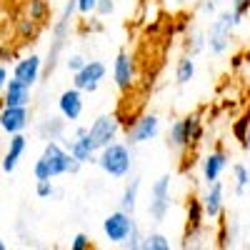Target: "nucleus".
Wrapping results in <instances>:
<instances>
[{
    "label": "nucleus",
    "mask_w": 250,
    "mask_h": 250,
    "mask_svg": "<svg viewBox=\"0 0 250 250\" xmlns=\"http://www.w3.org/2000/svg\"><path fill=\"white\" fill-rule=\"evenodd\" d=\"M98 168L115 178V180H123V178H128L133 173V163H135V155H133V145L130 143H118L113 140L110 145H105V148H100L98 150Z\"/></svg>",
    "instance_id": "nucleus-1"
},
{
    "label": "nucleus",
    "mask_w": 250,
    "mask_h": 250,
    "mask_svg": "<svg viewBox=\"0 0 250 250\" xmlns=\"http://www.w3.org/2000/svg\"><path fill=\"white\" fill-rule=\"evenodd\" d=\"M238 28V20L233 15V10H223L215 15V20L210 23V30L205 35V43H208V50L213 55H223L228 48H230V35L233 30Z\"/></svg>",
    "instance_id": "nucleus-2"
},
{
    "label": "nucleus",
    "mask_w": 250,
    "mask_h": 250,
    "mask_svg": "<svg viewBox=\"0 0 250 250\" xmlns=\"http://www.w3.org/2000/svg\"><path fill=\"white\" fill-rule=\"evenodd\" d=\"M205 208H203V200L190 193L185 198V233H183V248H190L195 245L203 233H205Z\"/></svg>",
    "instance_id": "nucleus-3"
},
{
    "label": "nucleus",
    "mask_w": 250,
    "mask_h": 250,
    "mask_svg": "<svg viewBox=\"0 0 250 250\" xmlns=\"http://www.w3.org/2000/svg\"><path fill=\"white\" fill-rule=\"evenodd\" d=\"M170 188H173V178L165 173L160 175L153 185H150V200H148V215L153 223H165V218H168L170 213Z\"/></svg>",
    "instance_id": "nucleus-4"
},
{
    "label": "nucleus",
    "mask_w": 250,
    "mask_h": 250,
    "mask_svg": "<svg viewBox=\"0 0 250 250\" xmlns=\"http://www.w3.org/2000/svg\"><path fill=\"white\" fill-rule=\"evenodd\" d=\"M135 218L133 213H125L123 208H118V210H113L105 220H103V235H105V240L110 245H125V240H128L135 230Z\"/></svg>",
    "instance_id": "nucleus-5"
},
{
    "label": "nucleus",
    "mask_w": 250,
    "mask_h": 250,
    "mask_svg": "<svg viewBox=\"0 0 250 250\" xmlns=\"http://www.w3.org/2000/svg\"><path fill=\"white\" fill-rule=\"evenodd\" d=\"M43 158H45V163L50 165L53 178H58V175H68V173L75 175V173L83 168V163L75 160V158L70 155V150H68V148H62L58 140H48V143H45Z\"/></svg>",
    "instance_id": "nucleus-6"
},
{
    "label": "nucleus",
    "mask_w": 250,
    "mask_h": 250,
    "mask_svg": "<svg viewBox=\"0 0 250 250\" xmlns=\"http://www.w3.org/2000/svg\"><path fill=\"white\" fill-rule=\"evenodd\" d=\"M125 133H128V143L130 145L150 143V140H155L160 135V118L155 113H145L138 120H133L128 128H125Z\"/></svg>",
    "instance_id": "nucleus-7"
},
{
    "label": "nucleus",
    "mask_w": 250,
    "mask_h": 250,
    "mask_svg": "<svg viewBox=\"0 0 250 250\" xmlns=\"http://www.w3.org/2000/svg\"><path fill=\"white\" fill-rule=\"evenodd\" d=\"M108 68L103 60H88L78 73H73V85L80 88L83 93H95L100 88V83L105 80Z\"/></svg>",
    "instance_id": "nucleus-8"
},
{
    "label": "nucleus",
    "mask_w": 250,
    "mask_h": 250,
    "mask_svg": "<svg viewBox=\"0 0 250 250\" xmlns=\"http://www.w3.org/2000/svg\"><path fill=\"white\" fill-rule=\"evenodd\" d=\"M135 78H138V70H135V60L128 50H120L113 60V83L120 93H128L133 85H135Z\"/></svg>",
    "instance_id": "nucleus-9"
},
{
    "label": "nucleus",
    "mask_w": 250,
    "mask_h": 250,
    "mask_svg": "<svg viewBox=\"0 0 250 250\" xmlns=\"http://www.w3.org/2000/svg\"><path fill=\"white\" fill-rule=\"evenodd\" d=\"M118 133H120V120L118 115H100L93 120V125L88 128V135L90 140L95 143V148H105L113 140H118Z\"/></svg>",
    "instance_id": "nucleus-10"
},
{
    "label": "nucleus",
    "mask_w": 250,
    "mask_h": 250,
    "mask_svg": "<svg viewBox=\"0 0 250 250\" xmlns=\"http://www.w3.org/2000/svg\"><path fill=\"white\" fill-rule=\"evenodd\" d=\"M30 125V110L28 105H0V130L15 135V133H25Z\"/></svg>",
    "instance_id": "nucleus-11"
},
{
    "label": "nucleus",
    "mask_w": 250,
    "mask_h": 250,
    "mask_svg": "<svg viewBox=\"0 0 250 250\" xmlns=\"http://www.w3.org/2000/svg\"><path fill=\"white\" fill-rule=\"evenodd\" d=\"M83 110H85V100H83V90L80 88L73 85V88L60 93V98H58V113L65 118L68 123L80 120Z\"/></svg>",
    "instance_id": "nucleus-12"
},
{
    "label": "nucleus",
    "mask_w": 250,
    "mask_h": 250,
    "mask_svg": "<svg viewBox=\"0 0 250 250\" xmlns=\"http://www.w3.org/2000/svg\"><path fill=\"white\" fill-rule=\"evenodd\" d=\"M40 75H43V58L35 55V53L20 58L13 65V78H18L20 83H25L28 88L35 85V83L40 80Z\"/></svg>",
    "instance_id": "nucleus-13"
},
{
    "label": "nucleus",
    "mask_w": 250,
    "mask_h": 250,
    "mask_svg": "<svg viewBox=\"0 0 250 250\" xmlns=\"http://www.w3.org/2000/svg\"><path fill=\"white\" fill-rule=\"evenodd\" d=\"M228 153L223 150V148H215V150H210L205 158H203V165H200V175H203V180H205V185H210V183H215V180H220V175L225 173V168H228Z\"/></svg>",
    "instance_id": "nucleus-14"
},
{
    "label": "nucleus",
    "mask_w": 250,
    "mask_h": 250,
    "mask_svg": "<svg viewBox=\"0 0 250 250\" xmlns=\"http://www.w3.org/2000/svg\"><path fill=\"white\" fill-rule=\"evenodd\" d=\"M200 200H203V208H205V215L210 218V220H218L225 213V190H223V183L220 180L210 183Z\"/></svg>",
    "instance_id": "nucleus-15"
},
{
    "label": "nucleus",
    "mask_w": 250,
    "mask_h": 250,
    "mask_svg": "<svg viewBox=\"0 0 250 250\" xmlns=\"http://www.w3.org/2000/svg\"><path fill=\"white\" fill-rule=\"evenodd\" d=\"M25 150H28V138H25L23 133H15V135H10L8 153L3 155V160H0V168H3V173H8V175H10V173L18 168L20 158L25 155Z\"/></svg>",
    "instance_id": "nucleus-16"
},
{
    "label": "nucleus",
    "mask_w": 250,
    "mask_h": 250,
    "mask_svg": "<svg viewBox=\"0 0 250 250\" xmlns=\"http://www.w3.org/2000/svg\"><path fill=\"white\" fill-rule=\"evenodd\" d=\"M30 90L25 83H20L18 78H10L8 85L3 90V100H0V105H30Z\"/></svg>",
    "instance_id": "nucleus-17"
},
{
    "label": "nucleus",
    "mask_w": 250,
    "mask_h": 250,
    "mask_svg": "<svg viewBox=\"0 0 250 250\" xmlns=\"http://www.w3.org/2000/svg\"><path fill=\"white\" fill-rule=\"evenodd\" d=\"M68 150H70V155H73L75 160H80L83 165L95 163V158H98V148H95V143L90 140V135L68 140Z\"/></svg>",
    "instance_id": "nucleus-18"
},
{
    "label": "nucleus",
    "mask_w": 250,
    "mask_h": 250,
    "mask_svg": "<svg viewBox=\"0 0 250 250\" xmlns=\"http://www.w3.org/2000/svg\"><path fill=\"white\" fill-rule=\"evenodd\" d=\"M35 130L43 140H62V135H65V118L62 115H48L38 123Z\"/></svg>",
    "instance_id": "nucleus-19"
},
{
    "label": "nucleus",
    "mask_w": 250,
    "mask_h": 250,
    "mask_svg": "<svg viewBox=\"0 0 250 250\" xmlns=\"http://www.w3.org/2000/svg\"><path fill=\"white\" fill-rule=\"evenodd\" d=\"M23 13H25L30 20H35L38 25H45V23H50L53 8H50V0H25Z\"/></svg>",
    "instance_id": "nucleus-20"
},
{
    "label": "nucleus",
    "mask_w": 250,
    "mask_h": 250,
    "mask_svg": "<svg viewBox=\"0 0 250 250\" xmlns=\"http://www.w3.org/2000/svg\"><path fill=\"white\" fill-rule=\"evenodd\" d=\"M168 148L175 150V153L190 150V145H188V133H185V123H183V118L175 120V123L170 125V130H168Z\"/></svg>",
    "instance_id": "nucleus-21"
},
{
    "label": "nucleus",
    "mask_w": 250,
    "mask_h": 250,
    "mask_svg": "<svg viewBox=\"0 0 250 250\" xmlns=\"http://www.w3.org/2000/svg\"><path fill=\"white\" fill-rule=\"evenodd\" d=\"M185 123V133H188V145H190V150L195 148V145H200L203 135H205V128H203V120L198 113H190V115H185L183 118Z\"/></svg>",
    "instance_id": "nucleus-22"
},
{
    "label": "nucleus",
    "mask_w": 250,
    "mask_h": 250,
    "mask_svg": "<svg viewBox=\"0 0 250 250\" xmlns=\"http://www.w3.org/2000/svg\"><path fill=\"white\" fill-rule=\"evenodd\" d=\"M138 195H140V178H130V183L125 185L123 193H120V208L125 213H135Z\"/></svg>",
    "instance_id": "nucleus-23"
},
{
    "label": "nucleus",
    "mask_w": 250,
    "mask_h": 250,
    "mask_svg": "<svg viewBox=\"0 0 250 250\" xmlns=\"http://www.w3.org/2000/svg\"><path fill=\"white\" fill-rule=\"evenodd\" d=\"M38 33H40V25L35 23V20H30L28 15H23V18H18V20H15V35H18L20 43L35 40V38H38Z\"/></svg>",
    "instance_id": "nucleus-24"
},
{
    "label": "nucleus",
    "mask_w": 250,
    "mask_h": 250,
    "mask_svg": "<svg viewBox=\"0 0 250 250\" xmlns=\"http://www.w3.org/2000/svg\"><path fill=\"white\" fill-rule=\"evenodd\" d=\"M195 78V58L193 55H185L178 60V65H175V83L178 85H188Z\"/></svg>",
    "instance_id": "nucleus-25"
},
{
    "label": "nucleus",
    "mask_w": 250,
    "mask_h": 250,
    "mask_svg": "<svg viewBox=\"0 0 250 250\" xmlns=\"http://www.w3.org/2000/svg\"><path fill=\"white\" fill-rule=\"evenodd\" d=\"M233 183H235V195L243 198L245 190L250 188V165H245V163L233 165Z\"/></svg>",
    "instance_id": "nucleus-26"
},
{
    "label": "nucleus",
    "mask_w": 250,
    "mask_h": 250,
    "mask_svg": "<svg viewBox=\"0 0 250 250\" xmlns=\"http://www.w3.org/2000/svg\"><path fill=\"white\" fill-rule=\"evenodd\" d=\"M173 248V243H170V238L168 235H163V233H148L143 238V250H170Z\"/></svg>",
    "instance_id": "nucleus-27"
},
{
    "label": "nucleus",
    "mask_w": 250,
    "mask_h": 250,
    "mask_svg": "<svg viewBox=\"0 0 250 250\" xmlns=\"http://www.w3.org/2000/svg\"><path fill=\"white\" fill-rule=\"evenodd\" d=\"M248 128H250V110H245L240 118H235L233 120V125H230V133H233V138L243 145L245 143V135H248Z\"/></svg>",
    "instance_id": "nucleus-28"
},
{
    "label": "nucleus",
    "mask_w": 250,
    "mask_h": 250,
    "mask_svg": "<svg viewBox=\"0 0 250 250\" xmlns=\"http://www.w3.org/2000/svg\"><path fill=\"white\" fill-rule=\"evenodd\" d=\"M205 48H208V43H205V35L203 33H190V35H188V53H190L193 58L200 55Z\"/></svg>",
    "instance_id": "nucleus-29"
},
{
    "label": "nucleus",
    "mask_w": 250,
    "mask_h": 250,
    "mask_svg": "<svg viewBox=\"0 0 250 250\" xmlns=\"http://www.w3.org/2000/svg\"><path fill=\"white\" fill-rule=\"evenodd\" d=\"M35 195H38L40 200H50V198H55L58 190H55L53 180H38V183H35Z\"/></svg>",
    "instance_id": "nucleus-30"
},
{
    "label": "nucleus",
    "mask_w": 250,
    "mask_h": 250,
    "mask_svg": "<svg viewBox=\"0 0 250 250\" xmlns=\"http://www.w3.org/2000/svg\"><path fill=\"white\" fill-rule=\"evenodd\" d=\"M33 175H35V180H53L50 165L45 163V158H43V155H40V158L35 160V165H33Z\"/></svg>",
    "instance_id": "nucleus-31"
},
{
    "label": "nucleus",
    "mask_w": 250,
    "mask_h": 250,
    "mask_svg": "<svg viewBox=\"0 0 250 250\" xmlns=\"http://www.w3.org/2000/svg\"><path fill=\"white\" fill-rule=\"evenodd\" d=\"M230 10H233V15H235V20H238V25H240L243 18L250 13V0H230Z\"/></svg>",
    "instance_id": "nucleus-32"
},
{
    "label": "nucleus",
    "mask_w": 250,
    "mask_h": 250,
    "mask_svg": "<svg viewBox=\"0 0 250 250\" xmlns=\"http://www.w3.org/2000/svg\"><path fill=\"white\" fill-rule=\"evenodd\" d=\"M93 248V238L88 233H75L70 240V250H90Z\"/></svg>",
    "instance_id": "nucleus-33"
},
{
    "label": "nucleus",
    "mask_w": 250,
    "mask_h": 250,
    "mask_svg": "<svg viewBox=\"0 0 250 250\" xmlns=\"http://www.w3.org/2000/svg\"><path fill=\"white\" fill-rule=\"evenodd\" d=\"M85 62H88L85 58L75 53V55H68V58H65V68H68L70 73H78V70H80L83 65H85Z\"/></svg>",
    "instance_id": "nucleus-34"
},
{
    "label": "nucleus",
    "mask_w": 250,
    "mask_h": 250,
    "mask_svg": "<svg viewBox=\"0 0 250 250\" xmlns=\"http://www.w3.org/2000/svg\"><path fill=\"white\" fill-rule=\"evenodd\" d=\"M143 238H145V235H143V233L138 230V228H135L133 235H130L128 240H125V245H123V248H125V250H140V248H143Z\"/></svg>",
    "instance_id": "nucleus-35"
},
{
    "label": "nucleus",
    "mask_w": 250,
    "mask_h": 250,
    "mask_svg": "<svg viewBox=\"0 0 250 250\" xmlns=\"http://www.w3.org/2000/svg\"><path fill=\"white\" fill-rule=\"evenodd\" d=\"M113 10H115V0H98V5H95V15L108 18Z\"/></svg>",
    "instance_id": "nucleus-36"
},
{
    "label": "nucleus",
    "mask_w": 250,
    "mask_h": 250,
    "mask_svg": "<svg viewBox=\"0 0 250 250\" xmlns=\"http://www.w3.org/2000/svg\"><path fill=\"white\" fill-rule=\"evenodd\" d=\"M75 5H78V13L80 15H93L98 0H75Z\"/></svg>",
    "instance_id": "nucleus-37"
},
{
    "label": "nucleus",
    "mask_w": 250,
    "mask_h": 250,
    "mask_svg": "<svg viewBox=\"0 0 250 250\" xmlns=\"http://www.w3.org/2000/svg\"><path fill=\"white\" fill-rule=\"evenodd\" d=\"M15 58V48L13 45H0V62H10Z\"/></svg>",
    "instance_id": "nucleus-38"
},
{
    "label": "nucleus",
    "mask_w": 250,
    "mask_h": 250,
    "mask_svg": "<svg viewBox=\"0 0 250 250\" xmlns=\"http://www.w3.org/2000/svg\"><path fill=\"white\" fill-rule=\"evenodd\" d=\"M203 13L215 15L218 13V0H203Z\"/></svg>",
    "instance_id": "nucleus-39"
},
{
    "label": "nucleus",
    "mask_w": 250,
    "mask_h": 250,
    "mask_svg": "<svg viewBox=\"0 0 250 250\" xmlns=\"http://www.w3.org/2000/svg\"><path fill=\"white\" fill-rule=\"evenodd\" d=\"M8 80H10V75H8V68L0 62V93L5 90V85H8Z\"/></svg>",
    "instance_id": "nucleus-40"
},
{
    "label": "nucleus",
    "mask_w": 250,
    "mask_h": 250,
    "mask_svg": "<svg viewBox=\"0 0 250 250\" xmlns=\"http://www.w3.org/2000/svg\"><path fill=\"white\" fill-rule=\"evenodd\" d=\"M243 62H245V58H243V55H233L230 68H233V70H240V68H243Z\"/></svg>",
    "instance_id": "nucleus-41"
},
{
    "label": "nucleus",
    "mask_w": 250,
    "mask_h": 250,
    "mask_svg": "<svg viewBox=\"0 0 250 250\" xmlns=\"http://www.w3.org/2000/svg\"><path fill=\"white\" fill-rule=\"evenodd\" d=\"M83 135H88V128H85V125H78L75 133H73V138H83Z\"/></svg>",
    "instance_id": "nucleus-42"
},
{
    "label": "nucleus",
    "mask_w": 250,
    "mask_h": 250,
    "mask_svg": "<svg viewBox=\"0 0 250 250\" xmlns=\"http://www.w3.org/2000/svg\"><path fill=\"white\" fill-rule=\"evenodd\" d=\"M243 148L250 153V128H248V135H245V143H243Z\"/></svg>",
    "instance_id": "nucleus-43"
},
{
    "label": "nucleus",
    "mask_w": 250,
    "mask_h": 250,
    "mask_svg": "<svg viewBox=\"0 0 250 250\" xmlns=\"http://www.w3.org/2000/svg\"><path fill=\"white\" fill-rule=\"evenodd\" d=\"M243 58H245V65H250V48H248V50L243 53Z\"/></svg>",
    "instance_id": "nucleus-44"
},
{
    "label": "nucleus",
    "mask_w": 250,
    "mask_h": 250,
    "mask_svg": "<svg viewBox=\"0 0 250 250\" xmlns=\"http://www.w3.org/2000/svg\"><path fill=\"white\" fill-rule=\"evenodd\" d=\"M0 250H8V243H5L3 238H0Z\"/></svg>",
    "instance_id": "nucleus-45"
}]
</instances>
